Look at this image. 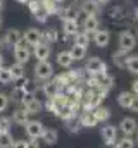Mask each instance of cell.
<instances>
[{"mask_svg": "<svg viewBox=\"0 0 138 148\" xmlns=\"http://www.w3.org/2000/svg\"><path fill=\"white\" fill-rule=\"evenodd\" d=\"M33 73L38 81H48L54 76V66L48 60H36V64L33 67Z\"/></svg>", "mask_w": 138, "mask_h": 148, "instance_id": "cell-1", "label": "cell"}, {"mask_svg": "<svg viewBox=\"0 0 138 148\" xmlns=\"http://www.w3.org/2000/svg\"><path fill=\"white\" fill-rule=\"evenodd\" d=\"M85 71H86L88 76H95V77H99V76L107 74V66H105V62H104L102 59H99V57H92V59L86 60V64H85Z\"/></svg>", "mask_w": 138, "mask_h": 148, "instance_id": "cell-2", "label": "cell"}, {"mask_svg": "<svg viewBox=\"0 0 138 148\" xmlns=\"http://www.w3.org/2000/svg\"><path fill=\"white\" fill-rule=\"evenodd\" d=\"M12 50H14V57H16V62H17V64L26 66V64L30 62V59H31V50H30V47L24 43V40H21Z\"/></svg>", "mask_w": 138, "mask_h": 148, "instance_id": "cell-3", "label": "cell"}, {"mask_svg": "<svg viewBox=\"0 0 138 148\" xmlns=\"http://www.w3.org/2000/svg\"><path fill=\"white\" fill-rule=\"evenodd\" d=\"M24 129H26V136L30 140H40L41 134H43V131H45V126L40 121H36V119H30L24 124Z\"/></svg>", "mask_w": 138, "mask_h": 148, "instance_id": "cell-4", "label": "cell"}, {"mask_svg": "<svg viewBox=\"0 0 138 148\" xmlns=\"http://www.w3.org/2000/svg\"><path fill=\"white\" fill-rule=\"evenodd\" d=\"M117 41H119V50L123 52H131L135 47H137V38L131 31H121L119 36H117Z\"/></svg>", "mask_w": 138, "mask_h": 148, "instance_id": "cell-5", "label": "cell"}, {"mask_svg": "<svg viewBox=\"0 0 138 148\" xmlns=\"http://www.w3.org/2000/svg\"><path fill=\"white\" fill-rule=\"evenodd\" d=\"M21 103L24 105V110L28 112L30 115L40 114L41 109H43V103H41L38 98H34V95H26V97L23 98V102H21Z\"/></svg>", "mask_w": 138, "mask_h": 148, "instance_id": "cell-6", "label": "cell"}, {"mask_svg": "<svg viewBox=\"0 0 138 148\" xmlns=\"http://www.w3.org/2000/svg\"><path fill=\"white\" fill-rule=\"evenodd\" d=\"M100 136H102L104 143L107 147H114V143L117 141V127L112 124H107L100 129Z\"/></svg>", "mask_w": 138, "mask_h": 148, "instance_id": "cell-7", "label": "cell"}, {"mask_svg": "<svg viewBox=\"0 0 138 148\" xmlns=\"http://www.w3.org/2000/svg\"><path fill=\"white\" fill-rule=\"evenodd\" d=\"M137 127H138V124L133 117H124L119 122V131L123 133V136H133L137 133Z\"/></svg>", "mask_w": 138, "mask_h": 148, "instance_id": "cell-8", "label": "cell"}, {"mask_svg": "<svg viewBox=\"0 0 138 148\" xmlns=\"http://www.w3.org/2000/svg\"><path fill=\"white\" fill-rule=\"evenodd\" d=\"M23 40V35H21V31L19 29H16V28H10V29H7V33H5V36L2 38V43H5L7 47H10V48H14L19 41Z\"/></svg>", "mask_w": 138, "mask_h": 148, "instance_id": "cell-9", "label": "cell"}, {"mask_svg": "<svg viewBox=\"0 0 138 148\" xmlns=\"http://www.w3.org/2000/svg\"><path fill=\"white\" fill-rule=\"evenodd\" d=\"M50 52H52L50 45H47V43L40 41L36 47H33V50H31V55H33L36 60H47V59L50 57Z\"/></svg>", "mask_w": 138, "mask_h": 148, "instance_id": "cell-10", "label": "cell"}, {"mask_svg": "<svg viewBox=\"0 0 138 148\" xmlns=\"http://www.w3.org/2000/svg\"><path fill=\"white\" fill-rule=\"evenodd\" d=\"M23 40L28 47H36L40 41H41V31L36 29V28H28L26 33L23 35Z\"/></svg>", "mask_w": 138, "mask_h": 148, "instance_id": "cell-11", "label": "cell"}, {"mask_svg": "<svg viewBox=\"0 0 138 148\" xmlns=\"http://www.w3.org/2000/svg\"><path fill=\"white\" fill-rule=\"evenodd\" d=\"M79 12L85 16H99L100 14V5L95 0H83L79 5Z\"/></svg>", "mask_w": 138, "mask_h": 148, "instance_id": "cell-12", "label": "cell"}, {"mask_svg": "<svg viewBox=\"0 0 138 148\" xmlns=\"http://www.w3.org/2000/svg\"><path fill=\"white\" fill-rule=\"evenodd\" d=\"M59 17L62 21H78V16H79V7L78 5H69L64 9H59Z\"/></svg>", "mask_w": 138, "mask_h": 148, "instance_id": "cell-13", "label": "cell"}, {"mask_svg": "<svg viewBox=\"0 0 138 148\" xmlns=\"http://www.w3.org/2000/svg\"><path fill=\"white\" fill-rule=\"evenodd\" d=\"M93 43L99 47V48H105L107 45H109V41H110V33L109 31H105V29H97L93 35Z\"/></svg>", "mask_w": 138, "mask_h": 148, "instance_id": "cell-14", "label": "cell"}, {"mask_svg": "<svg viewBox=\"0 0 138 148\" xmlns=\"http://www.w3.org/2000/svg\"><path fill=\"white\" fill-rule=\"evenodd\" d=\"M99 26H100V21H99L97 16H86L85 21H83V31L88 33L90 36L99 29Z\"/></svg>", "mask_w": 138, "mask_h": 148, "instance_id": "cell-15", "label": "cell"}, {"mask_svg": "<svg viewBox=\"0 0 138 148\" xmlns=\"http://www.w3.org/2000/svg\"><path fill=\"white\" fill-rule=\"evenodd\" d=\"M41 91H43V95L47 97V98H54V97H57L59 93H61V88L54 83V81H45L43 84H41Z\"/></svg>", "mask_w": 138, "mask_h": 148, "instance_id": "cell-16", "label": "cell"}, {"mask_svg": "<svg viewBox=\"0 0 138 148\" xmlns=\"http://www.w3.org/2000/svg\"><path fill=\"white\" fill-rule=\"evenodd\" d=\"M62 31H64V36L72 38L79 29V23L78 21H62Z\"/></svg>", "mask_w": 138, "mask_h": 148, "instance_id": "cell-17", "label": "cell"}, {"mask_svg": "<svg viewBox=\"0 0 138 148\" xmlns=\"http://www.w3.org/2000/svg\"><path fill=\"white\" fill-rule=\"evenodd\" d=\"M9 71H10V74H12V81H21V79L26 77V69H24L23 64L14 62V64L9 66Z\"/></svg>", "mask_w": 138, "mask_h": 148, "instance_id": "cell-18", "label": "cell"}, {"mask_svg": "<svg viewBox=\"0 0 138 148\" xmlns=\"http://www.w3.org/2000/svg\"><path fill=\"white\" fill-rule=\"evenodd\" d=\"M126 59H128V53L123 52V50H119V48L112 53V64L117 69H126Z\"/></svg>", "mask_w": 138, "mask_h": 148, "instance_id": "cell-19", "label": "cell"}, {"mask_svg": "<svg viewBox=\"0 0 138 148\" xmlns=\"http://www.w3.org/2000/svg\"><path fill=\"white\" fill-rule=\"evenodd\" d=\"M14 124H17V126H24L28 121H30V114L24 110V109H17V110L12 112V119H10Z\"/></svg>", "mask_w": 138, "mask_h": 148, "instance_id": "cell-20", "label": "cell"}, {"mask_svg": "<svg viewBox=\"0 0 138 148\" xmlns=\"http://www.w3.org/2000/svg\"><path fill=\"white\" fill-rule=\"evenodd\" d=\"M55 60H57V64L61 66V67H64V69H69L71 66H72V59H71V55H69V50H61L59 53H57V57H55Z\"/></svg>", "mask_w": 138, "mask_h": 148, "instance_id": "cell-21", "label": "cell"}, {"mask_svg": "<svg viewBox=\"0 0 138 148\" xmlns=\"http://www.w3.org/2000/svg\"><path fill=\"white\" fill-rule=\"evenodd\" d=\"M93 115H95V119H97V122L100 124V122H107L109 119H110V109L109 107H97V109H93L92 112Z\"/></svg>", "mask_w": 138, "mask_h": 148, "instance_id": "cell-22", "label": "cell"}, {"mask_svg": "<svg viewBox=\"0 0 138 148\" xmlns=\"http://www.w3.org/2000/svg\"><path fill=\"white\" fill-rule=\"evenodd\" d=\"M133 97H135V95H133L131 91H121V93L117 95V105L123 107V109H130Z\"/></svg>", "mask_w": 138, "mask_h": 148, "instance_id": "cell-23", "label": "cell"}, {"mask_svg": "<svg viewBox=\"0 0 138 148\" xmlns=\"http://www.w3.org/2000/svg\"><path fill=\"white\" fill-rule=\"evenodd\" d=\"M79 126H83V127H95L99 122H97V119H95V115L92 114V112H85L81 117H79Z\"/></svg>", "mask_w": 138, "mask_h": 148, "instance_id": "cell-24", "label": "cell"}, {"mask_svg": "<svg viewBox=\"0 0 138 148\" xmlns=\"http://www.w3.org/2000/svg\"><path fill=\"white\" fill-rule=\"evenodd\" d=\"M41 140L45 141V145H55L57 143V140H59V134H57V131L55 129H47L45 127V131H43V134H41Z\"/></svg>", "mask_w": 138, "mask_h": 148, "instance_id": "cell-25", "label": "cell"}, {"mask_svg": "<svg viewBox=\"0 0 138 148\" xmlns=\"http://www.w3.org/2000/svg\"><path fill=\"white\" fill-rule=\"evenodd\" d=\"M40 3H41V10H43L45 14H48V16H54V14L59 12L55 0H40Z\"/></svg>", "mask_w": 138, "mask_h": 148, "instance_id": "cell-26", "label": "cell"}, {"mask_svg": "<svg viewBox=\"0 0 138 148\" xmlns=\"http://www.w3.org/2000/svg\"><path fill=\"white\" fill-rule=\"evenodd\" d=\"M57 29H54V28H47L45 31H41V41L43 43H47V45H50V43H55L57 41Z\"/></svg>", "mask_w": 138, "mask_h": 148, "instance_id": "cell-27", "label": "cell"}, {"mask_svg": "<svg viewBox=\"0 0 138 148\" xmlns=\"http://www.w3.org/2000/svg\"><path fill=\"white\" fill-rule=\"evenodd\" d=\"M74 45H79V47H85V48H88V45H90V41H92V38L88 33H85V31H78L74 36Z\"/></svg>", "mask_w": 138, "mask_h": 148, "instance_id": "cell-28", "label": "cell"}, {"mask_svg": "<svg viewBox=\"0 0 138 148\" xmlns=\"http://www.w3.org/2000/svg\"><path fill=\"white\" fill-rule=\"evenodd\" d=\"M69 55H71L72 60H83L86 57V48L79 47V45H72L71 50H69Z\"/></svg>", "mask_w": 138, "mask_h": 148, "instance_id": "cell-29", "label": "cell"}, {"mask_svg": "<svg viewBox=\"0 0 138 148\" xmlns=\"http://www.w3.org/2000/svg\"><path fill=\"white\" fill-rule=\"evenodd\" d=\"M126 69L131 74L138 76V55H128L126 59Z\"/></svg>", "mask_w": 138, "mask_h": 148, "instance_id": "cell-30", "label": "cell"}, {"mask_svg": "<svg viewBox=\"0 0 138 148\" xmlns=\"http://www.w3.org/2000/svg\"><path fill=\"white\" fill-rule=\"evenodd\" d=\"M114 148H135V141L131 136H123L114 143Z\"/></svg>", "mask_w": 138, "mask_h": 148, "instance_id": "cell-31", "label": "cell"}, {"mask_svg": "<svg viewBox=\"0 0 138 148\" xmlns=\"http://www.w3.org/2000/svg\"><path fill=\"white\" fill-rule=\"evenodd\" d=\"M14 138L10 133H0V148H12Z\"/></svg>", "mask_w": 138, "mask_h": 148, "instance_id": "cell-32", "label": "cell"}, {"mask_svg": "<svg viewBox=\"0 0 138 148\" xmlns=\"http://www.w3.org/2000/svg\"><path fill=\"white\" fill-rule=\"evenodd\" d=\"M19 86L24 91V95H34V91H36V86L33 84V81H30L28 77L23 79V84H19Z\"/></svg>", "mask_w": 138, "mask_h": 148, "instance_id": "cell-33", "label": "cell"}, {"mask_svg": "<svg viewBox=\"0 0 138 148\" xmlns=\"http://www.w3.org/2000/svg\"><path fill=\"white\" fill-rule=\"evenodd\" d=\"M12 83V74L9 71V67H0V84H9Z\"/></svg>", "mask_w": 138, "mask_h": 148, "instance_id": "cell-34", "label": "cell"}, {"mask_svg": "<svg viewBox=\"0 0 138 148\" xmlns=\"http://www.w3.org/2000/svg\"><path fill=\"white\" fill-rule=\"evenodd\" d=\"M10 124H12L10 117H0V133H9Z\"/></svg>", "mask_w": 138, "mask_h": 148, "instance_id": "cell-35", "label": "cell"}, {"mask_svg": "<svg viewBox=\"0 0 138 148\" xmlns=\"http://www.w3.org/2000/svg\"><path fill=\"white\" fill-rule=\"evenodd\" d=\"M28 9H30V12L31 14H36V12H40L41 10V3H40V0H30L28 2Z\"/></svg>", "mask_w": 138, "mask_h": 148, "instance_id": "cell-36", "label": "cell"}, {"mask_svg": "<svg viewBox=\"0 0 138 148\" xmlns=\"http://www.w3.org/2000/svg\"><path fill=\"white\" fill-rule=\"evenodd\" d=\"M9 103H10V98H9V97H7L5 93H0V112L7 110Z\"/></svg>", "mask_w": 138, "mask_h": 148, "instance_id": "cell-37", "label": "cell"}, {"mask_svg": "<svg viewBox=\"0 0 138 148\" xmlns=\"http://www.w3.org/2000/svg\"><path fill=\"white\" fill-rule=\"evenodd\" d=\"M24 97H26V95H24V91L21 90V86H17V88L12 91V100H16V102H23Z\"/></svg>", "mask_w": 138, "mask_h": 148, "instance_id": "cell-38", "label": "cell"}, {"mask_svg": "<svg viewBox=\"0 0 138 148\" xmlns=\"http://www.w3.org/2000/svg\"><path fill=\"white\" fill-rule=\"evenodd\" d=\"M48 17H50V16H48V14H45L43 10H40V12H36V14H34V19H36L38 23H47V21H48Z\"/></svg>", "mask_w": 138, "mask_h": 148, "instance_id": "cell-39", "label": "cell"}, {"mask_svg": "<svg viewBox=\"0 0 138 148\" xmlns=\"http://www.w3.org/2000/svg\"><path fill=\"white\" fill-rule=\"evenodd\" d=\"M12 148H28V140H16Z\"/></svg>", "mask_w": 138, "mask_h": 148, "instance_id": "cell-40", "label": "cell"}, {"mask_svg": "<svg viewBox=\"0 0 138 148\" xmlns=\"http://www.w3.org/2000/svg\"><path fill=\"white\" fill-rule=\"evenodd\" d=\"M130 110H131V112H137V114H138V95H135V97H133L131 105H130Z\"/></svg>", "mask_w": 138, "mask_h": 148, "instance_id": "cell-41", "label": "cell"}, {"mask_svg": "<svg viewBox=\"0 0 138 148\" xmlns=\"http://www.w3.org/2000/svg\"><path fill=\"white\" fill-rule=\"evenodd\" d=\"M28 148H40L38 140H28Z\"/></svg>", "mask_w": 138, "mask_h": 148, "instance_id": "cell-42", "label": "cell"}, {"mask_svg": "<svg viewBox=\"0 0 138 148\" xmlns=\"http://www.w3.org/2000/svg\"><path fill=\"white\" fill-rule=\"evenodd\" d=\"M131 93H133V95H138V79H135V81L131 83Z\"/></svg>", "mask_w": 138, "mask_h": 148, "instance_id": "cell-43", "label": "cell"}, {"mask_svg": "<svg viewBox=\"0 0 138 148\" xmlns=\"http://www.w3.org/2000/svg\"><path fill=\"white\" fill-rule=\"evenodd\" d=\"M99 5H105V3H109V0H95Z\"/></svg>", "mask_w": 138, "mask_h": 148, "instance_id": "cell-44", "label": "cell"}, {"mask_svg": "<svg viewBox=\"0 0 138 148\" xmlns=\"http://www.w3.org/2000/svg\"><path fill=\"white\" fill-rule=\"evenodd\" d=\"M3 7H5V0H0V12L3 10Z\"/></svg>", "mask_w": 138, "mask_h": 148, "instance_id": "cell-45", "label": "cell"}, {"mask_svg": "<svg viewBox=\"0 0 138 148\" xmlns=\"http://www.w3.org/2000/svg\"><path fill=\"white\" fill-rule=\"evenodd\" d=\"M0 67H3V55L0 53Z\"/></svg>", "mask_w": 138, "mask_h": 148, "instance_id": "cell-46", "label": "cell"}, {"mask_svg": "<svg viewBox=\"0 0 138 148\" xmlns=\"http://www.w3.org/2000/svg\"><path fill=\"white\" fill-rule=\"evenodd\" d=\"M17 2H19V3H28L30 0H17Z\"/></svg>", "mask_w": 138, "mask_h": 148, "instance_id": "cell-47", "label": "cell"}, {"mask_svg": "<svg viewBox=\"0 0 138 148\" xmlns=\"http://www.w3.org/2000/svg\"><path fill=\"white\" fill-rule=\"evenodd\" d=\"M135 17H137V21H138V7L135 9Z\"/></svg>", "mask_w": 138, "mask_h": 148, "instance_id": "cell-48", "label": "cell"}, {"mask_svg": "<svg viewBox=\"0 0 138 148\" xmlns=\"http://www.w3.org/2000/svg\"><path fill=\"white\" fill-rule=\"evenodd\" d=\"M0 28H2V16H0Z\"/></svg>", "mask_w": 138, "mask_h": 148, "instance_id": "cell-49", "label": "cell"}, {"mask_svg": "<svg viewBox=\"0 0 138 148\" xmlns=\"http://www.w3.org/2000/svg\"><path fill=\"white\" fill-rule=\"evenodd\" d=\"M0 47H2V38H0Z\"/></svg>", "mask_w": 138, "mask_h": 148, "instance_id": "cell-50", "label": "cell"}, {"mask_svg": "<svg viewBox=\"0 0 138 148\" xmlns=\"http://www.w3.org/2000/svg\"><path fill=\"white\" fill-rule=\"evenodd\" d=\"M137 145H138V134H137Z\"/></svg>", "mask_w": 138, "mask_h": 148, "instance_id": "cell-51", "label": "cell"}, {"mask_svg": "<svg viewBox=\"0 0 138 148\" xmlns=\"http://www.w3.org/2000/svg\"><path fill=\"white\" fill-rule=\"evenodd\" d=\"M137 33H138V29H137Z\"/></svg>", "mask_w": 138, "mask_h": 148, "instance_id": "cell-52", "label": "cell"}]
</instances>
